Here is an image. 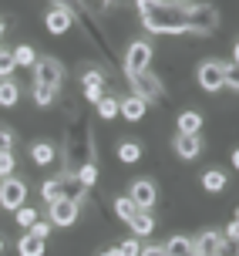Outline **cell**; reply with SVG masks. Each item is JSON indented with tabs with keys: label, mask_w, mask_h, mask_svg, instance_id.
Returning a JSON list of instances; mask_svg holds the SVG:
<instances>
[{
	"label": "cell",
	"mask_w": 239,
	"mask_h": 256,
	"mask_svg": "<svg viewBox=\"0 0 239 256\" xmlns=\"http://www.w3.org/2000/svg\"><path fill=\"white\" fill-rule=\"evenodd\" d=\"M148 34H186V7L178 0H135Z\"/></svg>",
	"instance_id": "1"
},
{
	"label": "cell",
	"mask_w": 239,
	"mask_h": 256,
	"mask_svg": "<svg viewBox=\"0 0 239 256\" xmlns=\"http://www.w3.org/2000/svg\"><path fill=\"white\" fill-rule=\"evenodd\" d=\"M216 27H219V14H216L212 4H196V7H186V34L209 38Z\"/></svg>",
	"instance_id": "2"
},
{
	"label": "cell",
	"mask_w": 239,
	"mask_h": 256,
	"mask_svg": "<svg viewBox=\"0 0 239 256\" xmlns=\"http://www.w3.org/2000/svg\"><path fill=\"white\" fill-rule=\"evenodd\" d=\"M226 74H229L226 61H216V58H209V61H202L196 68V81H199L202 91H219L222 81H226Z\"/></svg>",
	"instance_id": "3"
},
{
	"label": "cell",
	"mask_w": 239,
	"mask_h": 256,
	"mask_svg": "<svg viewBox=\"0 0 239 256\" xmlns=\"http://www.w3.org/2000/svg\"><path fill=\"white\" fill-rule=\"evenodd\" d=\"M24 202H27V182L24 179H17V176L0 179V206L7 212H17Z\"/></svg>",
	"instance_id": "4"
},
{
	"label": "cell",
	"mask_w": 239,
	"mask_h": 256,
	"mask_svg": "<svg viewBox=\"0 0 239 256\" xmlns=\"http://www.w3.org/2000/svg\"><path fill=\"white\" fill-rule=\"evenodd\" d=\"M152 44L148 40H132L128 44V51H125V74H142V71H148L152 68Z\"/></svg>",
	"instance_id": "5"
},
{
	"label": "cell",
	"mask_w": 239,
	"mask_h": 256,
	"mask_svg": "<svg viewBox=\"0 0 239 256\" xmlns=\"http://www.w3.org/2000/svg\"><path fill=\"white\" fill-rule=\"evenodd\" d=\"M34 84H44V88H61V81H64V68L61 61H54V58H38L34 61Z\"/></svg>",
	"instance_id": "6"
},
{
	"label": "cell",
	"mask_w": 239,
	"mask_h": 256,
	"mask_svg": "<svg viewBox=\"0 0 239 256\" xmlns=\"http://www.w3.org/2000/svg\"><path fill=\"white\" fill-rule=\"evenodd\" d=\"M78 216H81V202H74V199H54V202H48V222L50 226H74Z\"/></svg>",
	"instance_id": "7"
},
{
	"label": "cell",
	"mask_w": 239,
	"mask_h": 256,
	"mask_svg": "<svg viewBox=\"0 0 239 256\" xmlns=\"http://www.w3.org/2000/svg\"><path fill=\"white\" fill-rule=\"evenodd\" d=\"M132 84H135V94H138L142 102H158V98L165 94L162 91V78L152 74V68L142 71V74H132Z\"/></svg>",
	"instance_id": "8"
},
{
	"label": "cell",
	"mask_w": 239,
	"mask_h": 256,
	"mask_svg": "<svg viewBox=\"0 0 239 256\" xmlns=\"http://www.w3.org/2000/svg\"><path fill=\"white\" fill-rule=\"evenodd\" d=\"M128 199L138 206V212H148L152 206L158 202V189H155V182H152V179H135V182H132V189H128Z\"/></svg>",
	"instance_id": "9"
},
{
	"label": "cell",
	"mask_w": 239,
	"mask_h": 256,
	"mask_svg": "<svg viewBox=\"0 0 239 256\" xmlns=\"http://www.w3.org/2000/svg\"><path fill=\"white\" fill-rule=\"evenodd\" d=\"M71 24H74V14L64 10V7H50L48 17H44V27H48V34H54V38L68 34V30H71Z\"/></svg>",
	"instance_id": "10"
},
{
	"label": "cell",
	"mask_w": 239,
	"mask_h": 256,
	"mask_svg": "<svg viewBox=\"0 0 239 256\" xmlns=\"http://www.w3.org/2000/svg\"><path fill=\"white\" fill-rule=\"evenodd\" d=\"M222 243H226V240H222L219 230H202L199 236L192 240V256H212Z\"/></svg>",
	"instance_id": "11"
},
{
	"label": "cell",
	"mask_w": 239,
	"mask_h": 256,
	"mask_svg": "<svg viewBox=\"0 0 239 256\" xmlns=\"http://www.w3.org/2000/svg\"><path fill=\"white\" fill-rule=\"evenodd\" d=\"M118 115L125 118V122H142V118L148 115V102H142L138 94H128L118 102Z\"/></svg>",
	"instance_id": "12"
},
{
	"label": "cell",
	"mask_w": 239,
	"mask_h": 256,
	"mask_svg": "<svg viewBox=\"0 0 239 256\" xmlns=\"http://www.w3.org/2000/svg\"><path fill=\"white\" fill-rule=\"evenodd\" d=\"M30 162L40 168H48L58 162V145L54 142H30Z\"/></svg>",
	"instance_id": "13"
},
{
	"label": "cell",
	"mask_w": 239,
	"mask_h": 256,
	"mask_svg": "<svg viewBox=\"0 0 239 256\" xmlns=\"http://www.w3.org/2000/svg\"><path fill=\"white\" fill-rule=\"evenodd\" d=\"M176 128H178V135H199V132H202V112H199V108H186V112H178Z\"/></svg>",
	"instance_id": "14"
},
{
	"label": "cell",
	"mask_w": 239,
	"mask_h": 256,
	"mask_svg": "<svg viewBox=\"0 0 239 256\" xmlns=\"http://www.w3.org/2000/svg\"><path fill=\"white\" fill-rule=\"evenodd\" d=\"M202 152V138L199 135H176V155L182 162H192Z\"/></svg>",
	"instance_id": "15"
},
{
	"label": "cell",
	"mask_w": 239,
	"mask_h": 256,
	"mask_svg": "<svg viewBox=\"0 0 239 256\" xmlns=\"http://www.w3.org/2000/svg\"><path fill=\"white\" fill-rule=\"evenodd\" d=\"M226 186H229V179H226L222 168H206V172H202V189L209 192V196H219Z\"/></svg>",
	"instance_id": "16"
},
{
	"label": "cell",
	"mask_w": 239,
	"mask_h": 256,
	"mask_svg": "<svg viewBox=\"0 0 239 256\" xmlns=\"http://www.w3.org/2000/svg\"><path fill=\"white\" fill-rule=\"evenodd\" d=\"M142 142L138 138H122V145H118V162H125V166H135L142 158Z\"/></svg>",
	"instance_id": "17"
},
{
	"label": "cell",
	"mask_w": 239,
	"mask_h": 256,
	"mask_svg": "<svg viewBox=\"0 0 239 256\" xmlns=\"http://www.w3.org/2000/svg\"><path fill=\"white\" fill-rule=\"evenodd\" d=\"M71 176H74V182L81 186V189H91V186L98 182V166H94L91 158H84V162H81V166H78Z\"/></svg>",
	"instance_id": "18"
},
{
	"label": "cell",
	"mask_w": 239,
	"mask_h": 256,
	"mask_svg": "<svg viewBox=\"0 0 239 256\" xmlns=\"http://www.w3.org/2000/svg\"><path fill=\"white\" fill-rule=\"evenodd\" d=\"M17 102H20V84L14 78H4L0 81V108H14Z\"/></svg>",
	"instance_id": "19"
},
{
	"label": "cell",
	"mask_w": 239,
	"mask_h": 256,
	"mask_svg": "<svg viewBox=\"0 0 239 256\" xmlns=\"http://www.w3.org/2000/svg\"><path fill=\"white\" fill-rule=\"evenodd\" d=\"M165 256H192V236H172L168 243H162Z\"/></svg>",
	"instance_id": "20"
},
{
	"label": "cell",
	"mask_w": 239,
	"mask_h": 256,
	"mask_svg": "<svg viewBox=\"0 0 239 256\" xmlns=\"http://www.w3.org/2000/svg\"><path fill=\"white\" fill-rule=\"evenodd\" d=\"M128 226H132V232H135V240H142V236H152V232H155V219H152L148 212H135Z\"/></svg>",
	"instance_id": "21"
},
{
	"label": "cell",
	"mask_w": 239,
	"mask_h": 256,
	"mask_svg": "<svg viewBox=\"0 0 239 256\" xmlns=\"http://www.w3.org/2000/svg\"><path fill=\"white\" fill-rule=\"evenodd\" d=\"M17 253H20V256H44V240L24 232V236H20V243H17Z\"/></svg>",
	"instance_id": "22"
},
{
	"label": "cell",
	"mask_w": 239,
	"mask_h": 256,
	"mask_svg": "<svg viewBox=\"0 0 239 256\" xmlns=\"http://www.w3.org/2000/svg\"><path fill=\"white\" fill-rule=\"evenodd\" d=\"M81 91H104V71L88 68V71L81 74Z\"/></svg>",
	"instance_id": "23"
},
{
	"label": "cell",
	"mask_w": 239,
	"mask_h": 256,
	"mask_svg": "<svg viewBox=\"0 0 239 256\" xmlns=\"http://www.w3.org/2000/svg\"><path fill=\"white\" fill-rule=\"evenodd\" d=\"M10 58H14L17 68H34V61H38V54H34L30 44H17V48L10 51Z\"/></svg>",
	"instance_id": "24"
},
{
	"label": "cell",
	"mask_w": 239,
	"mask_h": 256,
	"mask_svg": "<svg viewBox=\"0 0 239 256\" xmlns=\"http://www.w3.org/2000/svg\"><path fill=\"white\" fill-rule=\"evenodd\" d=\"M135 212H138V206L132 202L128 196H118V199H114V216L122 219V222H132V216H135Z\"/></svg>",
	"instance_id": "25"
},
{
	"label": "cell",
	"mask_w": 239,
	"mask_h": 256,
	"mask_svg": "<svg viewBox=\"0 0 239 256\" xmlns=\"http://www.w3.org/2000/svg\"><path fill=\"white\" fill-rule=\"evenodd\" d=\"M54 98H58V91H54V88L34 84V104H38V108H50V104H54Z\"/></svg>",
	"instance_id": "26"
},
{
	"label": "cell",
	"mask_w": 239,
	"mask_h": 256,
	"mask_svg": "<svg viewBox=\"0 0 239 256\" xmlns=\"http://www.w3.org/2000/svg\"><path fill=\"white\" fill-rule=\"evenodd\" d=\"M38 219H40V212L34 209V206H27V202H24L20 209H17V226H24V230H30Z\"/></svg>",
	"instance_id": "27"
},
{
	"label": "cell",
	"mask_w": 239,
	"mask_h": 256,
	"mask_svg": "<svg viewBox=\"0 0 239 256\" xmlns=\"http://www.w3.org/2000/svg\"><path fill=\"white\" fill-rule=\"evenodd\" d=\"M98 115L104 118V122H112L114 115H118V98H112V94H104L98 102Z\"/></svg>",
	"instance_id": "28"
},
{
	"label": "cell",
	"mask_w": 239,
	"mask_h": 256,
	"mask_svg": "<svg viewBox=\"0 0 239 256\" xmlns=\"http://www.w3.org/2000/svg\"><path fill=\"white\" fill-rule=\"evenodd\" d=\"M14 168H17V158H14V152H10V148H0V179L14 176Z\"/></svg>",
	"instance_id": "29"
},
{
	"label": "cell",
	"mask_w": 239,
	"mask_h": 256,
	"mask_svg": "<svg viewBox=\"0 0 239 256\" xmlns=\"http://www.w3.org/2000/svg\"><path fill=\"white\" fill-rule=\"evenodd\" d=\"M14 71H17V64H14L10 51H0V81H4V78H10Z\"/></svg>",
	"instance_id": "30"
},
{
	"label": "cell",
	"mask_w": 239,
	"mask_h": 256,
	"mask_svg": "<svg viewBox=\"0 0 239 256\" xmlns=\"http://www.w3.org/2000/svg\"><path fill=\"white\" fill-rule=\"evenodd\" d=\"M50 230H54V226H50L48 219H38V222H34V226H30V236H38V240H44V243H48V236H50Z\"/></svg>",
	"instance_id": "31"
},
{
	"label": "cell",
	"mask_w": 239,
	"mask_h": 256,
	"mask_svg": "<svg viewBox=\"0 0 239 256\" xmlns=\"http://www.w3.org/2000/svg\"><path fill=\"white\" fill-rule=\"evenodd\" d=\"M118 250H122V256H138V253H142V240L128 236V240H125L122 246H118Z\"/></svg>",
	"instance_id": "32"
},
{
	"label": "cell",
	"mask_w": 239,
	"mask_h": 256,
	"mask_svg": "<svg viewBox=\"0 0 239 256\" xmlns=\"http://www.w3.org/2000/svg\"><path fill=\"white\" fill-rule=\"evenodd\" d=\"M54 7H64V10H71V14H84V20H88V10L81 7V0H54Z\"/></svg>",
	"instance_id": "33"
},
{
	"label": "cell",
	"mask_w": 239,
	"mask_h": 256,
	"mask_svg": "<svg viewBox=\"0 0 239 256\" xmlns=\"http://www.w3.org/2000/svg\"><path fill=\"white\" fill-rule=\"evenodd\" d=\"M236 236H239V219L232 216V219H229V226H226V243L236 246Z\"/></svg>",
	"instance_id": "34"
},
{
	"label": "cell",
	"mask_w": 239,
	"mask_h": 256,
	"mask_svg": "<svg viewBox=\"0 0 239 256\" xmlns=\"http://www.w3.org/2000/svg\"><path fill=\"white\" fill-rule=\"evenodd\" d=\"M10 145H14V132L0 125V148H10Z\"/></svg>",
	"instance_id": "35"
},
{
	"label": "cell",
	"mask_w": 239,
	"mask_h": 256,
	"mask_svg": "<svg viewBox=\"0 0 239 256\" xmlns=\"http://www.w3.org/2000/svg\"><path fill=\"white\" fill-rule=\"evenodd\" d=\"M222 88H226V91H232V94H236V91H239V81H236V71H229V74H226V81H222Z\"/></svg>",
	"instance_id": "36"
},
{
	"label": "cell",
	"mask_w": 239,
	"mask_h": 256,
	"mask_svg": "<svg viewBox=\"0 0 239 256\" xmlns=\"http://www.w3.org/2000/svg\"><path fill=\"white\" fill-rule=\"evenodd\" d=\"M138 256H165V250H162V243H158V246H142Z\"/></svg>",
	"instance_id": "37"
},
{
	"label": "cell",
	"mask_w": 239,
	"mask_h": 256,
	"mask_svg": "<svg viewBox=\"0 0 239 256\" xmlns=\"http://www.w3.org/2000/svg\"><path fill=\"white\" fill-rule=\"evenodd\" d=\"M98 256H122V250H118V246H112V250H101Z\"/></svg>",
	"instance_id": "38"
},
{
	"label": "cell",
	"mask_w": 239,
	"mask_h": 256,
	"mask_svg": "<svg viewBox=\"0 0 239 256\" xmlns=\"http://www.w3.org/2000/svg\"><path fill=\"white\" fill-rule=\"evenodd\" d=\"M101 4H108V7H112V4H118V0H101Z\"/></svg>",
	"instance_id": "39"
},
{
	"label": "cell",
	"mask_w": 239,
	"mask_h": 256,
	"mask_svg": "<svg viewBox=\"0 0 239 256\" xmlns=\"http://www.w3.org/2000/svg\"><path fill=\"white\" fill-rule=\"evenodd\" d=\"M0 253H4V236H0Z\"/></svg>",
	"instance_id": "40"
},
{
	"label": "cell",
	"mask_w": 239,
	"mask_h": 256,
	"mask_svg": "<svg viewBox=\"0 0 239 256\" xmlns=\"http://www.w3.org/2000/svg\"><path fill=\"white\" fill-rule=\"evenodd\" d=\"M0 40H4V24H0Z\"/></svg>",
	"instance_id": "41"
}]
</instances>
